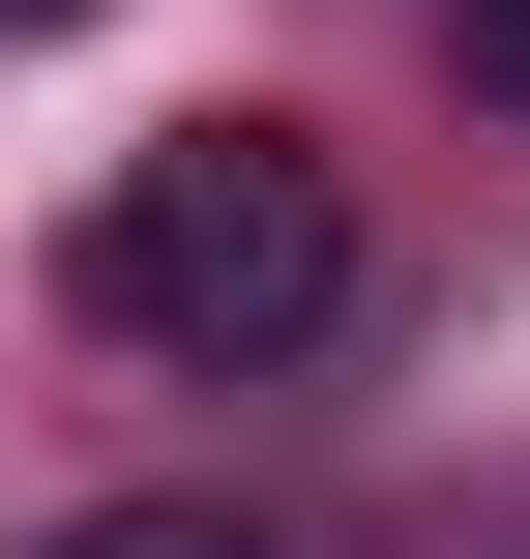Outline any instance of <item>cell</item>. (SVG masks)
Returning a JSON list of instances; mask_svg holds the SVG:
<instances>
[{
	"label": "cell",
	"instance_id": "cell-1",
	"mask_svg": "<svg viewBox=\"0 0 530 559\" xmlns=\"http://www.w3.org/2000/svg\"><path fill=\"white\" fill-rule=\"evenodd\" d=\"M89 324H118V354H177V383L325 354V324H354V177H325L295 118H177V147L89 206Z\"/></svg>",
	"mask_w": 530,
	"mask_h": 559
},
{
	"label": "cell",
	"instance_id": "cell-2",
	"mask_svg": "<svg viewBox=\"0 0 530 559\" xmlns=\"http://www.w3.org/2000/svg\"><path fill=\"white\" fill-rule=\"evenodd\" d=\"M30 559H266L236 501H89V531H30Z\"/></svg>",
	"mask_w": 530,
	"mask_h": 559
},
{
	"label": "cell",
	"instance_id": "cell-3",
	"mask_svg": "<svg viewBox=\"0 0 530 559\" xmlns=\"http://www.w3.org/2000/svg\"><path fill=\"white\" fill-rule=\"evenodd\" d=\"M472 88H502V118H530V0H472Z\"/></svg>",
	"mask_w": 530,
	"mask_h": 559
},
{
	"label": "cell",
	"instance_id": "cell-4",
	"mask_svg": "<svg viewBox=\"0 0 530 559\" xmlns=\"http://www.w3.org/2000/svg\"><path fill=\"white\" fill-rule=\"evenodd\" d=\"M0 29H89V0H0Z\"/></svg>",
	"mask_w": 530,
	"mask_h": 559
}]
</instances>
